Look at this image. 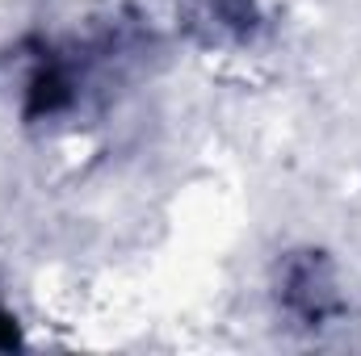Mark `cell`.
<instances>
[{
	"instance_id": "obj_1",
	"label": "cell",
	"mask_w": 361,
	"mask_h": 356,
	"mask_svg": "<svg viewBox=\"0 0 361 356\" xmlns=\"http://www.w3.org/2000/svg\"><path fill=\"white\" fill-rule=\"evenodd\" d=\"M281 302L311 327H319L332 310H336V289H332V272L328 260L307 252L298 256L294 265L286 268V281H281Z\"/></svg>"
},
{
	"instance_id": "obj_2",
	"label": "cell",
	"mask_w": 361,
	"mask_h": 356,
	"mask_svg": "<svg viewBox=\"0 0 361 356\" xmlns=\"http://www.w3.org/2000/svg\"><path fill=\"white\" fill-rule=\"evenodd\" d=\"M4 348H21V327H17L13 314L0 310V352H4Z\"/></svg>"
}]
</instances>
